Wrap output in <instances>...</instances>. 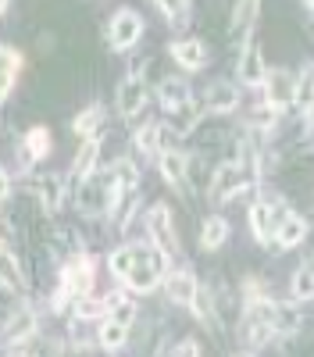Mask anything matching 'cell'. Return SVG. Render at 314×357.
I'll return each mask as SVG.
<instances>
[{
	"instance_id": "13",
	"label": "cell",
	"mask_w": 314,
	"mask_h": 357,
	"mask_svg": "<svg viewBox=\"0 0 314 357\" xmlns=\"http://www.w3.org/2000/svg\"><path fill=\"white\" fill-rule=\"evenodd\" d=\"M136 250V264L129 268V275H125V282H129V289H136V293H150L154 286H157V272H154V268L147 264V261H143V254H139V247H132Z\"/></svg>"
},
{
	"instance_id": "38",
	"label": "cell",
	"mask_w": 314,
	"mask_h": 357,
	"mask_svg": "<svg viewBox=\"0 0 314 357\" xmlns=\"http://www.w3.org/2000/svg\"><path fill=\"white\" fill-rule=\"evenodd\" d=\"M307 122H311V126H314V104H311V107H307Z\"/></svg>"
},
{
	"instance_id": "4",
	"label": "cell",
	"mask_w": 314,
	"mask_h": 357,
	"mask_svg": "<svg viewBox=\"0 0 314 357\" xmlns=\"http://www.w3.org/2000/svg\"><path fill=\"white\" fill-rule=\"evenodd\" d=\"M143 33V18L136 11H118L111 18V29H107V36H111V47L114 50H129Z\"/></svg>"
},
{
	"instance_id": "33",
	"label": "cell",
	"mask_w": 314,
	"mask_h": 357,
	"mask_svg": "<svg viewBox=\"0 0 314 357\" xmlns=\"http://www.w3.org/2000/svg\"><path fill=\"white\" fill-rule=\"evenodd\" d=\"M100 311H104V304H100V301H90V296H82L79 307H75V318L90 321V318H100Z\"/></svg>"
},
{
	"instance_id": "20",
	"label": "cell",
	"mask_w": 314,
	"mask_h": 357,
	"mask_svg": "<svg viewBox=\"0 0 314 357\" xmlns=\"http://www.w3.org/2000/svg\"><path fill=\"white\" fill-rule=\"evenodd\" d=\"M100 126H104V107H100V104H93V107H86V111H79V114H75L72 132L90 139L93 132H100Z\"/></svg>"
},
{
	"instance_id": "34",
	"label": "cell",
	"mask_w": 314,
	"mask_h": 357,
	"mask_svg": "<svg viewBox=\"0 0 314 357\" xmlns=\"http://www.w3.org/2000/svg\"><path fill=\"white\" fill-rule=\"evenodd\" d=\"M250 126H257V129H272V126H275V111L265 104L261 111H253V114H250Z\"/></svg>"
},
{
	"instance_id": "22",
	"label": "cell",
	"mask_w": 314,
	"mask_h": 357,
	"mask_svg": "<svg viewBox=\"0 0 314 357\" xmlns=\"http://www.w3.org/2000/svg\"><path fill=\"white\" fill-rule=\"evenodd\" d=\"M15 72H18V54L0 47V100H8L11 86H15Z\"/></svg>"
},
{
	"instance_id": "14",
	"label": "cell",
	"mask_w": 314,
	"mask_h": 357,
	"mask_svg": "<svg viewBox=\"0 0 314 357\" xmlns=\"http://www.w3.org/2000/svg\"><path fill=\"white\" fill-rule=\"evenodd\" d=\"M171 57L182 65V68H204L207 65V50L200 40H179V43H171Z\"/></svg>"
},
{
	"instance_id": "40",
	"label": "cell",
	"mask_w": 314,
	"mask_h": 357,
	"mask_svg": "<svg viewBox=\"0 0 314 357\" xmlns=\"http://www.w3.org/2000/svg\"><path fill=\"white\" fill-rule=\"evenodd\" d=\"M304 4H307V8H314V0H304Z\"/></svg>"
},
{
	"instance_id": "2",
	"label": "cell",
	"mask_w": 314,
	"mask_h": 357,
	"mask_svg": "<svg viewBox=\"0 0 314 357\" xmlns=\"http://www.w3.org/2000/svg\"><path fill=\"white\" fill-rule=\"evenodd\" d=\"M147 229H150V236L157 240L161 254H168V257H175V254H179L175 225H171V215H168V207H164V204H154L150 211H147Z\"/></svg>"
},
{
	"instance_id": "25",
	"label": "cell",
	"mask_w": 314,
	"mask_h": 357,
	"mask_svg": "<svg viewBox=\"0 0 314 357\" xmlns=\"http://www.w3.org/2000/svg\"><path fill=\"white\" fill-rule=\"evenodd\" d=\"M175 114V129L179 132H189L196 122H200V114H204V104H196V100H186L179 111H171Z\"/></svg>"
},
{
	"instance_id": "39",
	"label": "cell",
	"mask_w": 314,
	"mask_h": 357,
	"mask_svg": "<svg viewBox=\"0 0 314 357\" xmlns=\"http://www.w3.org/2000/svg\"><path fill=\"white\" fill-rule=\"evenodd\" d=\"M8 11V0H0V15H4Z\"/></svg>"
},
{
	"instance_id": "18",
	"label": "cell",
	"mask_w": 314,
	"mask_h": 357,
	"mask_svg": "<svg viewBox=\"0 0 314 357\" xmlns=\"http://www.w3.org/2000/svg\"><path fill=\"white\" fill-rule=\"evenodd\" d=\"M250 225H253V236L261 243H272L275 240V225H272V204H253L250 207Z\"/></svg>"
},
{
	"instance_id": "30",
	"label": "cell",
	"mask_w": 314,
	"mask_h": 357,
	"mask_svg": "<svg viewBox=\"0 0 314 357\" xmlns=\"http://www.w3.org/2000/svg\"><path fill=\"white\" fill-rule=\"evenodd\" d=\"M107 314H111V321H118V325H125V329H129V325L136 321V304H129L125 296H122L114 307H107Z\"/></svg>"
},
{
	"instance_id": "37",
	"label": "cell",
	"mask_w": 314,
	"mask_h": 357,
	"mask_svg": "<svg viewBox=\"0 0 314 357\" xmlns=\"http://www.w3.org/2000/svg\"><path fill=\"white\" fill-rule=\"evenodd\" d=\"M8 236H11V229H8V222H0V247L8 243Z\"/></svg>"
},
{
	"instance_id": "5",
	"label": "cell",
	"mask_w": 314,
	"mask_h": 357,
	"mask_svg": "<svg viewBox=\"0 0 314 357\" xmlns=\"http://www.w3.org/2000/svg\"><path fill=\"white\" fill-rule=\"evenodd\" d=\"M164 289H168V301H171V304L189 307V304H193V296H196V275L189 272V268H179V272H171V275H168Z\"/></svg>"
},
{
	"instance_id": "1",
	"label": "cell",
	"mask_w": 314,
	"mask_h": 357,
	"mask_svg": "<svg viewBox=\"0 0 314 357\" xmlns=\"http://www.w3.org/2000/svg\"><path fill=\"white\" fill-rule=\"evenodd\" d=\"M265 97H268V107L272 111L293 107L297 104V79L285 72V68H272L265 75Z\"/></svg>"
},
{
	"instance_id": "41",
	"label": "cell",
	"mask_w": 314,
	"mask_h": 357,
	"mask_svg": "<svg viewBox=\"0 0 314 357\" xmlns=\"http://www.w3.org/2000/svg\"><path fill=\"white\" fill-rule=\"evenodd\" d=\"M236 357H250V354H236Z\"/></svg>"
},
{
	"instance_id": "3",
	"label": "cell",
	"mask_w": 314,
	"mask_h": 357,
	"mask_svg": "<svg viewBox=\"0 0 314 357\" xmlns=\"http://www.w3.org/2000/svg\"><path fill=\"white\" fill-rule=\"evenodd\" d=\"M243 183H246V168L236 165V161H225L211 175V197L214 200H228V197H236L243 190Z\"/></svg>"
},
{
	"instance_id": "29",
	"label": "cell",
	"mask_w": 314,
	"mask_h": 357,
	"mask_svg": "<svg viewBox=\"0 0 314 357\" xmlns=\"http://www.w3.org/2000/svg\"><path fill=\"white\" fill-rule=\"evenodd\" d=\"M47 151H50V132H47L43 126L29 129V154H33V158H43Z\"/></svg>"
},
{
	"instance_id": "8",
	"label": "cell",
	"mask_w": 314,
	"mask_h": 357,
	"mask_svg": "<svg viewBox=\"0 0 314 357\" xmlns=\"http://www.w3.org/2000/svg\"><path fill=\"white\" fill-rule=\"evenodd\" d=\"M65 293H72V296H79V293H86L93 286V261L90 257H75L68 268H65Z\"/></svg>"
},
{
	"instance_id": "21",
	"label": "cell",
	"mask_w": 314,
	"mask_h": 357,
	"mask_svg": "<svg viewBox=\"0 0 314 357\" xmlns=\"http://www.w3.org/2000/svg\"><path fill=\"white\" fill-rule=\"evenodd\" d=\"M97 154H100V143H97V139H86L82 151L75 154L72 178H90V172H93V165H97Z\"/></svg>"
},
{
	"instance_id": "7",
	"label": "cell",
	"mask_w": 314,
	"mask_h": 357,
	"mask_svg": "<svg viewBox=\"0 0 314 357\" xmlns=\"http://www.w3.org/2000/svg\"><path fill=\"white\" fill-rule=\"evenodd\" d=\"M265 75H268V65H265L261 47H253V43L243 47V54H240V79H243V86H261Z\"/></svg>"
},
{
	"instance_id": "15",
	"label": "cell",
	"mask_w": 314,
	"mask_h": 357,
	"mask_svg": "<svg viewBox=\"0 0 314 357\" xmlns=\"http://www.w3.org/2000/svg\"><path fill=\"white\" fill-rule=\"evenodd\" d=\"M257 8H261V0H236L233 8V25H228V36L240 40L250 33V25L257 22Z\"/></svg>"
},
{
	"instance_id": "28",
	"label": "cell",
	"mask_w": 314,
	"mask_h": 357,
	"mask_svg": "<svg viewBox=\"0 0 314 357\" xmlns=\"http://www.w3.org/2000/svg\"><path fill=\"white\" fill-rule=\"evenodd\" d=\"M157 143H161V129L154 122H147V126L136 132V146H139L143 154H157Z\"/></svg>"
},
{
	"instance_id": "35",
	"label": "cell",
	"mask_w": 314,
	"mask_h": 357,
	"mask_svg": "<svg viewBox=\"0 0 314 357\" xmlns=\"http://www.w3.org/2000/svg\"><path fill=\"white\" fill-rule=\"evenodd\" d=\"M175 357H200V354H196V343H189V340H186V343H179Z\"/></svg>"
},
{
	"instance_id": "10",
	"label": "cell",
	"mask_w": 314,
	"mask_h": 357,
	"mask_svg": "<svg viewBox=\"0 0 314 357\" xmlns=\"http://www.w3.org/2000/svg\"><path fill=\"white\" fill-rule=\"evenodd\" d=\"M157 100L168 107V111H179L186 100H189V82L179 79V75H168L157 82Z\"/></svg>"
},
{
	"instance_id": "17",
	"label": "cell",
	"mask_w": 314,
	"mask_h": 357,
	"mask_svg": "<svg viewBox=\"0 0 314 357\" xmlns=\"http://www.w3.org/2000/svg\"><path fill=\"white\" fill-rule=\"evenodd\" d=\"M225 240H228V222L221 215L204 218V229H200V247H204V250H218Z\"/></svg>"
},
{
	"instance_id": "11",
	"label": "cell",
	"mask_w": 314,
	"mask_h": 357,
	"mask_svg": "<svg viewBox=\"0 0 314 357\" xmlns=\"http://www.w3.org/2000/svg\"><path fill=\"white\" fill-rule=\"evenodd\" d=\"M143 100H147V86H143V79H122V86H118V111L129 118V114H136L139 107H143Z\"/></svg>"
},
{
	"instance_id": "6",
	"label": "cell",
	"mask_w": 314,
	"mask_h": 357,
	"mask_svg": "<svg viewBox=\"0 0 314 357\" xmlns=\"http://www.w3.org/2000/svg\"><path fill=\"white\" fill-rule=\"evenodd\" d=\"M4 340L8 343H25L29 336L36 333V311H29V307H15L11 314H8V321H4Z\"/></svg>"
},
{
	"instance_id": "31",
	"label": "cell",
	"mask_w": 314,
	"mask_h": 357,
	"mask_svg": "<svg viewBox=\"0 0 314 357\" xmlns=\"http://www.w3.org/2000/svg\"><path fill=\"white\" fill-rule=\"evenodd\" d=\"M297 100H300L304 107L314 104V68H307V72L300 75V82H297Z\"/></svg>"
},
{
	"instance_id": "26",
	"label": "cell",
	"mask_w": 314,
	"mask_h": 357,
	"mask_svg": "<svg viewBox=\"0 0 314 357\" xmlns=\"http://www.w3.org/2000/svg\"><path fill=\"white\" fill-rule=\"evenodd\" d=\"M107 264H111V272L118 275V279H125V275H129V268L136 264V250H132V247H118V250L107 257Z\"/></svg>"
},
{
	"instance_id": "9",
	"label": "cell",
	"mask_w": 314,
	"mask_h": 357,
	"mask_svg": "<svg viewBox=\"0 0 314 357\" xmlns=\"http://www.w3.org/2000/svg\"><path fill=\"white\" fill-rule=\"evenodd\" d=\"M304 236H307V222L300 215H285L278 225H275V247L278 250H293L304 243Z\"/></svg>"
},
{
	"instance_id": "27",
	"label": "cell",
	"mask_w": 314,
	"mask_h": 357,
	"mask_svg": "<svg viewBox=\"0 0 314 357\" xmlns=\"http://www.w3.org/2000/svg\"><path fill=\"white\" fill-rule=\"evenodd\" d=\"M293 296L297 301H314V268H300L293 275Z\"/></svg>"
},
{
	"instance_id": "24",
	"label": "cell",
	"mask_w": 314,
	"mask_h": 357,
	"mask_svg": "<svg viewBox=\"0 0 314 357\" xmlns=\"http://www.w3.org/2000/svg\"><path fill=\"white\" fill-rule=\"evenodd\" d=\"M97 340H100V347L104 350H122L125 347V340H129V333H125V325H118V321H104L100 325V333H97Z\"/></svg>"
},
{
	"instance_id": "32",
	"label": "cell",
	"mask_w": 314,
	"mask_h": 357,
	"mask_svg": "<svg viewBox=\"0 0 314 357\" xmlns=\"http://www.w3.org/2000/svg\"><path fill=\"white\" fill-rule=\"evenodd\" d=\"M154 4L164 11V18H168L171 25H179L182 15H186V0H154Z\"/></svg>"
},
{
	"instance_id": "23",
	"label": "cell",
	"mask_w": 314,
	"mask_h": 357,
	"mask_svg": "<svg viewBox=\"0 0 314 357\" xmlns=\"http://www.w3.org/2000/svg\"><path fill=\"white\" fill-rule=\"evenodd\" d=\"M25 279H22V268L15 261V254L8 247H0V286H8V289H18Z\"/></svg>"
},
{
	"instance_id": "19",
	"label": "cell",
	"mask_w": 314,
	"mask_h": 357,
	"mask_svg": "<svg viewBox=\"0 0 314 357\" xmlns=\"http://www.w3.org/2000/svg\"><path fill=\"white\" fill-rule=\"evenodd\" d=\"M61 200H65L61 175H43V178H40V204L47 207L50 215H57V211H61Z\"/></svg>"
},
{
	"instance_id": "36",
	"label": "cell",
	"mask_w": 314,
	"mask_h": 357,
	"mask_svg": "<svg viewBox=\"0 0 314 357\" xmlns=\"http://www.w3.org/2000/svg\"><path fill=\"white\" fill-rule=\"evenodd\" d=\"M8 186H11V183H8V172H4V168H0V200H4V197H8Z\"/></svg>"
},
{
	"instance_id": "12",
	"label": "cell",
	"mask_w": 314,
	"mask_h": 357,
	"mask_svg": "<svg viewBox=\"0 0 314 357\" xmlns=\"http://www.w3.org/2000/svg\"><path fill=\"white\" fill-rule=\"evenodd\" d=\"M204 100H207L204 107L225 114V111H233V107L240 104V93H236V86H233V82H211V86H207V93H204Z\"/></svg>"
},
{
	"instance_id": "16",
	"label": "cell",
	"mask_w": 314,
	"mask_h": 357,
	"mask_svg": "<svg viewBox=\"0 0 314 357\" xmlns=\"http://www.w3.org/2000/svg\"><path fill=\"white\" fill-rule=\"evenodd\" d=\"M157 165H161V175H164V183H168V186H182V183H186L189 161H186L179 151H164Z\"/></svg>"
}]
</instances>
